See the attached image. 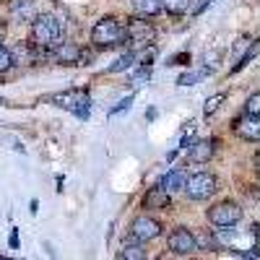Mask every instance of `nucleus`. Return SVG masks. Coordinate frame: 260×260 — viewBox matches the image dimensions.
I'll return each instance as SVG.
<instances>
[{"label": "nucleus", "instance_id": "f257e3e1", "mask_svg": "<svg viewBox=\"0 0 260 260\" xmlns=\"http://www.w3.org/2000/svg\"><path fill=\"white\" fill-rule=\"evenodd\" d=\"M62 39V21L52 13H42L31 21V45L42 47V50H50L57 47Z\"/></svg>", "mask_w": 260, "mask_h": 260}, {"label": "nucleus", "instance_id": "f03ea898", "mask_svg": "<svg viewBox=\"0 0 260 260\" xmlns=\"http://www.w3.org/2000/svg\"><path fill=\"white\" fill-rule=\"evenodd\" d=\"M91 42H94V47H104V50L125 45V26L120 24L117 18L104 16V18L96 21L94 29H91Z\"/></svg>", "mask_w": 260, "mask_h": 260}, {"label": "nucleus", "instance_id": "7ed1b4c3", "mask_svg": "<svg viewBox=\"0 0 260 260\" xmlns=\"http://www.w3.org/2000/svg\"><path fill=\"white\" fill-rule=\"evenodd\" d=\"M50 104L55 107H62V110H68L78 117H89V104H91V96L86 94L83 89H68V91H60V94H52L47 96Z\"/></svg>", "mask_w": 260, "mask_h": 260}, {"label": "nucleus", "instance_id": "20e7f679", "mask_svg": "<svg viewBox=\"0 0 260 260\" xmlns=\"http://www.w3.org/2000/svg\"><path fill=\"white\" fill-rule=\"evenodd\" d=\"M216 187H219V182H216V175H211V172H198L185 182V190L192 201H208L216 192Z\"/></svg>", "mask_w": 260, "mask_h": 260}, {"label": "nucleus", "instance_id": "39448f33", "mask_svg": "<svg viewBox=\"0 0 260 260\" xmlns=\"http://www.w3.org/2000/svg\"><path fill=\"white\" fill-rule=\"evenodd\" d=\"M125 39L130 42V45H136V47H146V45H154V39H156V29L148 24L146 18H130L127 24H125Z\"/></svg>", "mask_w": 260, "mask_h": 260}, {"label": "nucleus", "instance_id": "423d86ee", "mask_svg": "<svg viewBox=\"0 0 260 260\" xmlns=\"http://www.w3.org/2000/svg\"><path fill=\"white\" fill-rule=\"evenodd\" d=\"M240 219H242V208L234 201H221L208 211V221L213 226H234Z\"/></svg>", "mask_w": 260, "mask_h": 260}, {"label": "nucleus", "instance_id": "0eeeda50", "mask_svg": "<svg viewBox=\"0 0 260 260\" xmlns=\"http://www.w3.org/2000/svg\"><path fill=\"white\" fill-rule=\"evenodd\" d=\"M164 226L156 221V219H151V216H138V219L130 224V237H133L136 242H151V240H156V237H161Z\"/></svg>", "mask_w": 260, "mask_h": 260}, {"label": "nucleus", "instance_id": "6e6552de", "mask_svg": "<svg viewBox=\"0 0 260 260\" xmlns=\"http://www.w3.org/2000/svg\"><path fill=\"white\" fill-rule=\"evenodd\" d=\"M169 250L175 255H190V252L198 250V240H195V234L190 229L180 226L169 234Z\"/></svg>", "mask_w": 260, "mask_h": 260}, {"label": "nucleus", "instance_id": "1a4fd4ad", "mask_svg": "<svg viewBox=\"0 0 260 260\" xmlns=\"http://www.w3.org/2000/svg\"><path fill=\"white\" fill-rule=\"evenodd\" d=\"M234 133L240 136V138H245V141H257V136H260V127H257V115H247L245 112V117H240L234 122Z\"/></svg>", "mask_w": 260, "mask_h": 260}, {"label": "nucleus", "instance_id": "9d476101", "mask_svg": "<svg viewBox=\"0 0 260 260\" xmlns=\"http://www.w3.org/2000/svg\"><path fill=\"white\" fill-rule=\"evenodd\" d=\"M190 161L192 164H206L211 156H213V143L211 141H195L192 146H190Z\"/></svg>", "mask_w": 260, "mask_h": 260}, {"label": "nucleus", "instance_id": "9b49d317", "mask_svg": "<svg viewBox=\"0 0 260 260\" xmlns=\"http://www.w3.org/2000/svg\"><path fill=\"white\" fill-rule=\"evenodd\" d=\"M185 182H187V175L182 169H172V172H167V177L161 180V190H167L169 195L172 192H180V190H185Z\"/></svg>", "mask_w": 260, "mask_h": 260}, {"label": "nucleus", "instance_id": "f8f14e48", "mask_svg": "<svg viewBox=\"0 0 260 260\" xmlns=\"http://www.w3.org/2000/svg\"><path fill=\"white\" fill-rule=\"evenodd\" d=\"M11 13L18 16L21 21H34L37 6H34V0H11Z\"/></svg>", "mask_w": 260, "mask_h": 260}, {"label": "nucleus", "instance_id": "ddd939ff", "mask_svg": "<svg viewBox=\"0 0 260 260\" xmlns=\"http://www.w3.org/2000/svg\"><path fill=\"white\" fill-rule=\"evenodd\" d=\"M143 206L146 208H169V192L161 187H151L143 198Z\"/></svg>", "mask_w": 260, "mask_h": 260}, {"label": "nucleus", "instance_id": "4468645a", "mask_svg": "<svg viewBox=\"0 0 260 260\" xmlns=\"http://www.w3.org/2000/svg\"><path fill=\"white\" fill-rule=\"evenodd\" d=\"M133 3V11L141 16V18H151V16H156L161 13V0H130Z\"/></svg>", "mask_w": 260, "mask_h": 260}, {"label": "nucleus", "instance_id": "2eb2a0df", "mask_svg": "<svg viewBox=\"0 0 260 260\" xmlns=\"http://www.w3.org/2000/svg\"><path fill=\"white\" fill-rule=\"evenodd\" d=\"M120 260H148V255L141 245H125L120 250Z\"/></svg>", "mask_w": 260, "mask_h": 260}, {"label": "nucleus", "instance_id": "dca6fc26", "mask_svg": "<svg viewBox=\"0 0 260 260\" xmlns=\"http://www.w3.org/2000/svg\"><path fill=\"white\" fill-rule=\"evenodd\" d=\"M136 60H141V55L138 52H125L115 65H110V73H117V71H125V68H130V65H133Z\"/></svg>", "mask_w": 260, "mask_h": 260}, {"label": "nucleus", "instance_id": "f3484780", "mask_svg": "<svg viewBox=\"0 0 260 260\" xmlns=\"http://www.w3.org/2000/svg\"><path fill=\"white\" fill-rule=\"evenodd\" d=\"M190 6V0H161V8H167L169 13H185Z\"/></svg>", "mask_w": 260, "mask_h": 260}, {"label": "nucleus", "instance_id": "a211bd4d", "mask_svg": "<svg viewBox=\"0 0 260 260\" xmlns=\"http://www.w3.org/2000/svg\"><path fill=\"white\" fill-rule=\"evenodd\" d=\"M226 102V94H213L211 99H206V107H203V112L206 115H213L216 110H219V107Z\"/></svg>", "mask_w": 260, "mask_h": 260}, {"label": "nucleus", "instance_id": "6ab92c4d", "mask_svg": "<svg viewBox=\"0 0 260 260\" xmlns=\"http://www.w3.org/2000/svg\"><path fill=\"white\" fill-rule=\"evenodd\" d=\"M11 65H13V52H11L8 47H3V45H0V73H3V71H8Z\"/></svg>", "mask_w": 260, "mask_h": 260}, {"label": "nucleus", "instance_id": "aec40b11", "mask_svg": "<svg viewBox=\"0 0 260 260\" xmlns=\"http://www.w3.org/2000/svg\"><path fill=\"white\" fill-rule=\"evenodd\" d=\"M257 102H260L257 94H252V96L247 99V104H245V112H247V115H257Z\"/></svg>", "mask_w": 260, "mask_h": 260}, {"label": "nucleus", "instance_id": "412c9836", "mask_svg": "<svg viewBox=\"0 0 260 260\" xmlns=\"http://www.w3.org/2000/svg\"><path fill=\"white\" fill-rule=\"evenodd\" d=\"M148 76H151V71H148V68H141V71H138V73L133 76V83L138 86L141 81H148Z\"/></svg>", "mask_w": 260, "mask_h": 260}, {"label": "nucleus", "instance_id": "4be33fe9", "mask_svg": "<svg viewBox=\"0 0 260 260\" xmlns=\"http://www.w3.org/2000/svg\"><path fill=\"white\" fill-rule=\"evenodd\" d=\"M201 78V73H190V76H182L180 78V86H192L195 81H198Z\"/></svg>", "mask_w": 260, "mask_h": 260}, {"label": "nucleus", "instance_id": "5701e85b", "mask_svg": "<svg viewBox=\"0 0 260 260\" xmlns=\"http://www.w3.org/2000/svg\"><path fill=\"white\" fill-rule=\"evenodd\" d=\"M130 102H133V99H130V96H127V99H122V102H120L117 107H112V110H110V115H117L120 110H127V107H130Z\"/></svg>", "mask_w": 260, "mask_h": 260}, {"label": "nucleus", "instance_id": "b1692460", "mask_svg": "<svg viewBox=\"0 0 260 260\" xmlns=\"http://www.w3.org/2000/svg\"><path fill=\"white\" fill-rule=\"evenodd\" d=\"M3 34H6V26H3V24H0V37H3Z\"/></svg>", "mask_w": 260, "mask_h": 260}, {"label": "nucleus", "instance_id": "393cba45", "mask_svg": "<svg viewBox=\"0 0 260 260\" xmlns=\"http://www.w3.org/2000/svg\"><path fill=\"white\" fill-rule=\"evenodd\" d=\"M0 260H6V257H0Z\"/></svg>", "mask_w": 260, "mask_h": 260}]
</instances>
